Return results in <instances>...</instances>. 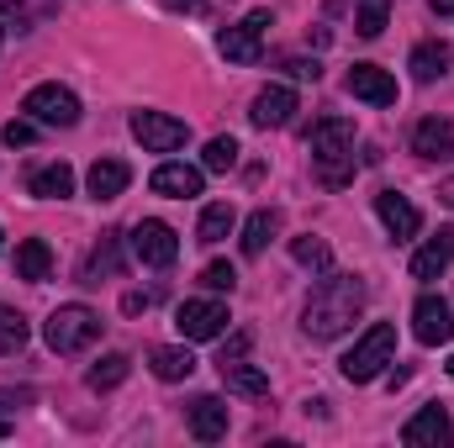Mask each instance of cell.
Segmentation results:
<instances>
[{
	"label": "cell",
	"mask_w": 454,
	"mask_h": 448,
	"mask_svg": "<svg viewBox=\"0 0 454 448\" xmlns=\"http://www.w3.org/2000/svg\"><path fill=\"white\" fill-rule=\"evenodd\" d=\"M175 328L185 343H212V337L227 333V306L223 301H185L175 312Z\"/></svg>",
	"instance_id": "obj_8"
},
{
	"label": "cell",
	"mask_w": 454,
	"mask_h": 448,
	"mask_svg": "<svg viewBox=\"0 0 454 448\" xmlns=\"http://www.w3.org/2000/svg\"><path fill=\"white\" fill-rule=\"evenodd\" d=\"M364 280L359 274H323L317 280V290L307 296V312H301V328L307 337H317V343H328V337H343L354 322H359V312H364Z\"/></svg>",
	"instance_id": "obj_1"
},
{
	"label": "cell",
	"mask_w": 454,
	"mask_h": 448,
	"mask_svg": "<svg viewBox=\"0 0 454 448\" xmlns=\"http://www.w3.org/2000/svg\"><path fill=\"white\" fill-rule=\"evenodd\" d=\"M132 253L148 264V269H169L175 259H180V237H175V227L169 222H159V217H148V222H137L132 227Z\"/></svg>",
	"instance_id": "obj_7"
},
{
	"label": "cell",
	"mask_w": 454,
	"mask_h": 448,
	"mask_svg": "<svg viewBox=\"0 0 454 448\" xmlns=\"http://www.w3.org/2000/svg\"><path fill=\"white\" fill-rule=\"evenodd\" d=\"M280 232V212H254L248 222H243V253L248 259H259L264 248H270V237Z\"/></svg>",
	"instance_id": "obj_26"
},
{
	"label": "cell",
	"mask_w": 454,
	"mask_h": 448,
	"mask_svg": "<svg viewBox=\"0 0 454 448\" xmlns=\"http://www.w3.org/2000/svg\"><path fill=\"white\" fill-rule=\"evenodd\" d=\"M286 69H291L296 80H317V74H323V64H317V58H291Z\"/></svg>",
	"instance_id": "obj_37"
},
{
	"label": "cell",
	"mask_w": 454,
	"mask_h": 448,
	"mask_svg": "<svg viewBox=\"0 0 454 448\" xmlns=\"http://www.w3.org/2000/svg\"><path fill=\"white\" fill-rule=\"evenodd\" d=\"M127 185H132V169H127L121 158H96V164H90V196H96V201H116Z\"/></svg>",
	"instance_id": "obj_22"
},
{
	"label": "cell",
	"mask_w": 454,
	"mask_h": 448,
	"mask_svg": "<svg viewBox=\"0 0 454 448\" xmlns=\"http://www.w3.org/2000/svg\"><path fill=\"white\" fill-rule=\"evenodd\" d=\"M402 444L407 448H444V444H454L450 412H444V406H423V412L402 428Z\"/></svg>",
	"instance_id": "obj_12"
},
{
	"label": "cell",
	"mask_w": 454,
	"mask_h": 448,
	"mask_svg": "<svg viewBox=\"0 0 454 448\" xmlns=\"http://www.w3.org/2000/svg\"><path fill=\"white\" fill-rule=\"evenodd\" d=\"M450 264H454V227H439V237H428L412 253V280H439Z\"/></svg>",
	"instance_id": "obj_17"
},
{
	"label": "cell",
	"mask_w": 454,
	"mask_h": 448,
	"mask_svg": "<svg viewBox=\"0 0 454 448\" xmlns=\"http://www.w3.org/2000/svg\"><path fill=\"white\" fill-rule=\"evenodd\" d=\"M127 375H132V359H127V353H106V359H96V364H90L85 385H90V390H116Z\"/></svg>",
	"instance_id": "obj_27"
},
{
	"label": "cell",
	"mask_w": 454,
	"mask_h": 448,
	"mask_svg": "<svg viewBox=\"0 0 454 448\" xmlns=\"http://www.w3.org/2000/svg\"><path fill=\"white\" fill-rule=\"evenodd\" d=\"M391 353H396V328H391V322H370L364 337L339 359L343 380H348V385H370V380L391 364Z\"/></svg>",
	"instance_id": "obj_3"
},
{
	"label": "cell",
	"mask_w": 454,
	"mask_h": 448,
	"mask_svg": "<svg viewBox=\"0 0 454 448\" xmlns=\"http://www.w3.org/2000/svg\"><path fill=\"white\" fill-rule=\"evenodd\" d=\"M238 227V212L227 206V201H217V206H207L201 212V227H196V243H223L227 232Z\"/></svg>",
	"instance_id": "obj_29"
},
{
	"label": "cell",
	"mask_w": 454,
	"mask_h": 448,
	"mask_svg": "<svg viewBox=\"0 0 454 448\" xmlns=\"http://www.w3.org/2000/svg\"><path fill=\"white\" fill-rule=\"evenodd\" d=\"M21 112L32 116L37 127H74L80 121V96L69 90V85H32L27 90V101H21Z\"/></svg>",
	"instance_id": "obj_5"
},
{
	"label": "cell",
	"mask_w": 454,
	"mask_h": 448,
	"mask_svg": "<svg viewBox=\"0 0 454 448\" xmlns=\"http://www.w3.org/2000/svg\"><path fill=\"white\" fill-rule=\"evenodd\" d=\"M343 85H348V96H354V101H370V106H396V80H391L380 64H354Z\"/></svg>",
	"instance_id": "obj_13"
},
{
	"label": "cell",
	"mask_w": 454,
	"mask_h": 448,
	"mask_svg": "<svg viewBox=\"0 0 454 448\" xmlns=\"http://www.w3.org/2000/svg\"><path fill=\"white\" fill-rule=\"evenodd\" d=\"M232 164H238V137H212V143H207V153H201V169L227 174Z\"/></svg>",
	"instance_id": "obj_32"
},
{
	"label": "cell",
	"mask_w": 454,
	"mask_h": 448,
	"mask_svg": "<svg viewBox=\"0 0 454 448\" xmlns=\"http://www.w3.org/2000/svg\"><path fill=\"white\" fill-rule=\"evenodd\" d=\"M291 259L307 264V269H317V274L333 269V248H328L323 237H312V232H307V237H291Z\"/></svg>",
	"instance_id": "obj_28"
},
{
	"label": "cell",
	"mask_w": 454,
	"mask_h": 448,
	"mask_svg": "<svg viewBox=\"0 0 454 448\" xmlns=\"http://www.w3.org/2000/svg\"><path fill=\"white\" fill-rule=\"evenodd\" d=\"M248 348H254V333L243 328V333H232L223 343V353H217V364H232V359H248Z\"/></svg>",
	"instance_id": "obj_34"
},
{
	"label": "cell",
	"mask_w": 454,
	"mask_h": 448,
	"mask_svg": "<svg viewBox=\"0 0 454 448\" xmlns=\"http://www.w3.org/2000/svg\"><path fill=\"white\" fill-rule=\"evenodd\" d=\"M391 16V0H354V32L359 37H380Z\"/></svg>",
	"instance_id": "obj_30"
},
{
	"label": "cell",
	"mask_w": 454,
	"mask_h": 448,
	"mask_svg": "<svg viewBox=\"0 0 454 448\" xmlns=\"http://www.w3.org/2000/svg\"><path fill=\"white\" fill-rule=\"evenodd\" d=\"M0 37H5V27H0Z\"/></svg>",
	"instance_id": "obj_44"
},
{
	"label": "cell",
	"mask_w": 454,
	"mask_h": 448,
	"mask_svg": "<svg viewBox=\"0 0 454 448\" xmlns=\"http://www.w3.org/2000/svg\"><path fill=\"white\" fill-rule=\"evenodd\" d=\"M450 375H454V353H450Z\"/></svg>",
	"instance_id": "obj_43"
},
{
	"label": "cell",
	"mask_w": 454,
	"mask_h": 448,
	"mask_svg": "<svg viewBox=\"0 0 454 448\" xmlns=\"http://www.w3.org/2000/svg\"><path fill=\"white\" fill-rule=\"evenodd\" d=\"M291 116H296V90H286V85L259 90L254 106H248V121L254 127H291Z\"/></svg>",
	"instance_id": "obj_16"
},
{
	"label": "cell",
	"mask_w": 454,
	"mask_h": 448,
	"mask_svg": "<svg viewBox=\"0 0 454 448\" xmlns=\"http://www.w3.org/2000/svg\"><path fill=\"white\" fill-rule=\"evenodd\" d=\"M185 422H191V438L217 444V438H227V401L223 396H196L191 412H185Z\"/></svg>",
	"instance_id": "obj_15"
},
{
	"label": "cell",
	"mask_w": 454,
	"mask_h": 448,
	"mask_svg": "<svg viewBox=\"0 0 454 448\" xmlns=\"http://www.w3.org/2000/svg\"><path fill=\"white\" fill-rule=\"evenodd\" d=\"M428 5H434L439 16H454V0H428Z\"/></svg>",
	"instance_id": "obj_41"
},
{
	"label": "cell",
	"mask_w": 454,
	"mask_h": 448,
	"mask_svg": "<svg viewBox=\"0 0 454 448\" xmlns=\"http://www.w3.org/2000/svg\"><path fill=\"white\" fill-rule=\"evenodd\" d=\"M148 369H153L159 380H191L196 359H191V348H153V353H148Z\"/></svg>",
	"instance_id": "obj_25"
},
{
	"label": "cell",
	"mask_w": 454,
	"mask_h": 448,
	"mask_svg": "<svg viewBox=\"0 0 454 448\" xmlns=\"http://www.w3.org/2000/svg\"><path fill=\"white\" fill-rule=\"evenodd\" d=\"M132 137L143 143V153H175L191 143V127L164 112H132Z\"/></svg>",
	"instance_id": "obj_6"
},
{
	"label": "cell",
	"mask_w": 454,
	"mask_h": 448,
	"mask_svg": "<svg viewBox=\"0 0 454 448\" xmlns=\"http://www.w3.org/2000/svg\"><path fill=\"white\" fill-rule=\"evenodd\" d=\"M412 153H418V158H450L454 153V121L423 116V121L412 127Z\"/></svg>",
	"instance_id": "obj_18"
},
{
	"label": "cell",
	"mask_w": 454,
	"mask_h": 448,
	"mask_svg": "<svg viewBox=\"0 0 454 448\" xmlns=\"http://www.w3.org/2000/svg\"><path fill=\"white\" fill-rule=\"evenodd\" d=\"M450 42H439V37H428V42H418L412 48V58H407V69H412V80L418 85H434V80H444L450 74Z\"/></svg>",
	"instance_id": "obj_19"
},
{
	"label": "cell",
	"mask_w": 454,
	"mask_h": 448,
	"mask_svg": "<svg viewBox=\"0 0 454 448\" xmlns=\"http://www.w3.org/2000/svg\"><path fill=\"white\" fill-rule=\"evenodd\" d=\"M412 333L423 348H444L454 337V312L444 296H418V306H412Z\"/></svg>",
	"instance_id": "obj_10"
},
{
	"label": "cell",
	"mask_w": 454,
	"mask_h": 448,
	"mask_svg": "<svg viewBox=\"0 0 454 448\" xmlns=\"http://www.w3.org/2000/svg\"><path fill=\"white\" fill-rule=\"evenodd\" d=\"M439 201H444V206H454V174L444 180V185H439Z\"/></svg>",
	"instance_id": "obj_39"
},
{
	"label": "cell",
	"mask_w": 454,
	"mask_h": 448,
	"mask_svg": "<svg viewBox=\"0 0 454 448\" xmlns=\"http://www.w3.org/2000/svg\"><path fill=\"white\" fill-rule=\"evenodd\" d=\"M312 164H317V180L328 190H343L354 180V121L348 116H323L312 127Z\"/></svg>",
	"instance_id": "obj_2"
},
{
	"label": "cell",
	"mask_w": 454,
	"mask_h": 448,
	"mask_svg": "<svg viewBox=\"0 0 454 448\" xmlns=\"http://www.w3.org/2000/svg\"><path fill=\"white\" fill-rule=\"evenodd\" d=\"M201 285H207V290H217V296H232V290H238V269H232V264H207V269H201Z\"/></svg>",
	"instance_id": "obj_33"
},
{
	"label": "cell",
	"mask_w": 454,
	"mask_h": 448,
	"mask_svg": "<svg viewBox=\"0 0 454 448\" xmlns=\"http://www.w3.org/2000/svg\"><path fill=\"white\" fill-rule=\"evenodd\" d=\"M0 137H5L11 148H27V143L37 137V121H32V116H27V121H5V132H0Z\"/></svg>",
	"instance_id": "obj_35"
},
{
	"label": "cell",
	"mask_w": 454,
	"mask_h": 448,
	"mask_svg": "<svg viewBox=\"0 0 454 448\" xmlns=\"http://www.w3.org/2000/svg\"><path fill=\"white\" fill-rule=\"evenodd\" d=\"M32 401H37V396H32L27 385H21V390H0V417H5V412H21V406H32Z\"/></svg>",
	"instance_id": "obj_36"
},
{
	"label": "cell",
	"mask_w": 454,
	"mask_h": 448,
	"mask_svg": "<svg viewBox=\"0 0 454 448\" xmlns=\"http://www.w3.org/2000/svg\"><path fill=\"white\" fill-rule=\"evenodd\" d=\"M264 27H275L270 11H248L238 27H227L223 37H217L223 58H232V64H259V37H264Z\"/></svg>",
	"instance_id": "obj_9"
},
{
	"label": "cell",
	"mask_w": 454,
	"mask_h": 448,
	"mask_svg": "<svg viewBox=\"0 0 454 448\" xmlns=\"http://www.w3.org/2000/svg\"><path fill=\"white\" fill-rule=\"evenodd\" d=\"M5 433H11V422H5V417H0V438H5Z\"/></svg>",
	"instance_id": "obj_42"
},
{
	"label": "cell",
	"mask_w": 454,
	"mask_h": 448,
	"mask_svg": "<svg viewBox=\"0 0 454 448\" xmlns=\"http://www.w3.org/2000/svg\"><path fill=\"white\" fill-rule=\"evenodd\" d=\"M164 5H169V11H196L201 0H164Z\"/></svg>",
	"instance_id": "obj_40"
},
{
	"label": "cell",
	"mask_w": 454,
	"mask_h": 448,
	"mask_svg": "<svg viewBox=\"0 0 454 448\" xmlns=\"http://www.w3.org/2000/svg\"><path fill=\"white\" fill-rule=\"evenodd\" d=\"M27 348V317L0 306V353H21Z\"/></svg>",
	"instance_id": "obj_31"
},
{
	"label": "cell",
	"mask_w": 454,
	"mask_h": 448,
	"mask_svg": "<svg viewBox=\"0 0 454 448\" xmlns=\"http://www.w3.org/2000/svg\"><path fill=\"white\" fill-rule=\"evenodd\" d=\"M201 185H207V169H196V164H159L148 174V190L169 196V201H191V196H201Z\"/></svg>",
	"instance_id": "obj_11"
},
{
	"label": "cell",
	"mask_w": 454,
	"mask_h": 448,
	"mask_svg": "<svg viewBox=\"0 0 454 448\" xmlns=\"http://www.w3.org/2000/svg\"><path fill=\"white\" fill-rule=\"evenodd\" d=\"M148 301H153L148 290H127V296H121V312H127V317H137V312H148Z\"/></svg>",
	"instance_id": "obj_38"
},
{
	"label": "cell",
	"mask_w": 454,
	"mask_h": 448,
	"mask_svg": "<svg viewBox=\"0 0 454 448\" xmlns=\"http://www.w3.org/2000/svg\"><path fill=\"white\" fill-rule=\"evenodd\" d=\"M101 274H121V232H106L101 248L85 259V285H101Z\"/></svg>",
	"instance_id": "obj_24"
},
{
	"label": "cell",
	"mask_w": 454,
	"mask_h": 448,
	"mask_svg": "<svg viewBox=\"0 0 454 448\" xmlns=\"http://www.w3.org/2000/svg\"><path fill=\"white\" fill-rule=\"evenodd\" d=\"M223 369V385L232 396H248V401H259V396H270V375L264 369H254L248 359H232V364H217Z\"/></svg>",
	"instance_id": "obj_21"
},
{
	"label": "cell",
	"mask_w": 454,
	"mask_h": 448,
	"mask_svg": "<svg viewBox=\"0 0 454 448\" xmlns=\"http://www.w3.org/2000/svg\"><path fill=\"white\" fill-rule=\"evenodd\" d=\"M375 212H380V222H386V232H391L396 243L418 237V227H423V212H418L407 196H396V190H380V196H375Z\"/></svg>",
	"instance_id": "obj_14"
},
{
	"label": "cell",
	"mask_w": 454,
	"mask_h": 448,
	"mask_svg": "<svg viewBox=\"0 0 454 448\" xmlns=\"http://www.w3.org/2000/svg\"><path fill=\"white\" fill-rule=\"evenodd\" d=\"M53 274V253H48V243L43 237H27V243H16V280H32V285H43Z\"/></svg>",
	"instance_id": "obj_23"
},
{
	"label": "cell",
	"mask_w": 454,
	"mask_h": 448,
	"mask_svg": "<svg viewBox=\"0 0 454 448\" xmlns=\"http://www.w3.org/2000/svg\"><path fill=\"white\" fill-rule=\"evenodd\" d=\"M27 190L37 196V201H64V196H74V169L59 158V164H43V169H32L27 174Z\"/></svg>",
	"instance_id": "obj_20"
},
{
	"label": "cell",
	"mask_w": 454,
	"mask_h": 448,
	"mask_svg": "<svg viewBox=\"0 0 454 448\" xmlns=\"http://www.w3.org/2000/svg\"><path fill=\"white\" fill-rule=\"evenodd\" d=\"M43 337H48L53 353H80V348H90V343L101 337V317H96L90 306L69 301V306H59V312L43 322Z\"/></svg>",
	"instance_id": "obj_4"
}]
</instances>
